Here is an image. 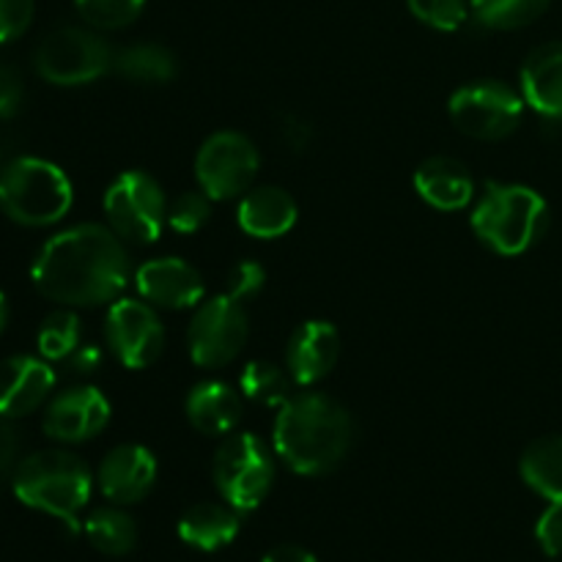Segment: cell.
<instances>
[{
	"label": "cell",
	"instance_id": "5bb4252c",
	"mask_svg": "<svg viewBox=\"0 0 562 562\" xmlns=\"http://www.w3.org/2000/svg\"><path fill=\"white\" fill-rule=\"evenodd\" d=\"M157 481V459L143 445H119L99 464V492L115 505L140 503Z\"/></svg>",
	"mask_w": 562,
	"mask_h": 562
},
{
	"label": "cell",
	"instance_id": "30bf717a",
	"mask_svg": "<svg viewBox=\"0 0 562 562\" xmlns=\"http://www.w3.org/2000/svg\"><path fill=\"white\" fill-rule=\"evenodd\" d=\"M247 333H250V322H247L245 305L236 296L220 294L201 302L187 333L192 362L203 368L228 366L245 349Z\"/></svg>",
	"mask_w": 562,
	"mask_h": 562
},
{
	"label": "cell",
	"instance_id": "f1b7e54d",
	"mask_svg": "<svg viewBox=\"0 0 562 562\" xmlns=\"http://www.w3.org/2000/svg\"><path fill=\"white\" fill-rule=\"evenodd\" d=\"M82 20L99 31H121L140 16L146 0H75Z\"/></svg>",
	"mask_w": 562,
	"mask_h": 562
},
{
	"label": "cell",
	"instance_id": "d4e9b609",
	"mask_svg": "<svg viewBox=\"0 0 562 562\" xmlns=\"http://www.w3.org/2000/svg\"><path fill=\"white\" fill-rule=\"evenodd\" d=\"M86 538L102 554H130L137 543V525L119 508H99L86 519Z\"/></svg>",
	"mask_w": 562,
	"mask_h": 562
},
{
	"label": "cell",
	"instance_id": "cb8c5ba5",
	"mask_svg": "<svg viewBox=\"0 0 562 562\" xmlns=\"http://www.w3.org/2000/svg\"><path fill=\"white\" fill-rule=\"evenodd\" d=\"M113 69L126 80L140 82V86H162L176 77V55L162 44H132V47L115 53Z\"/></svg>",
	"mask_w": 562,
	"mask_h": 562
},
{
	"label": "cell",
	"instance_id": "7402d4cb",
	"mask_svg": "<svg viewBox=\"0 0 562 562\" xmlns=\"http://www.w3.org/2000/svg\"><path fill=\"white\" fill-rule=\"evenodd\" d=\"M239 510L220 503H198L179 519V536L187 547L217 552L239 536Z\"/></svg>",
	"mask_w": 562,
	"mask_h": 562
},
{
	"label": "cell",
	"instance_id": "8fae6325",
	"mask_svg": "<svg viewBox=\"0 0 562 562\" xmlns=\"http://www.w3.org/2000/svg\"><path fill=\"white\" fill-rule=\"evenodd\" d=\"M258 148L239 132H217L201 146L195 176L201 190L212 201H231L252 187L258 176Z\"/></svg>",
	"mask_w": 562,
	"mask_h": 562
},
{
	"label": "cell",
	"instance_id": "836d02e7",
	"mask_svg": "<svg viewBox=\"0 0 562 562\" xmlns=\"http://www.w3.org/2000/svg\"><path fill=\"white\" fill-rule=\"evenodd\" d=\"M536 538L538 547L543 549V554L549 558H560L562 554V505L552 503L541 514L536 525Z\"/></svg>",
	"mask_w": 562,
	"mask_h": 562
},
{
	"label": "cell",
	"instance_id": "1f68e13d",
	"mask_svg": "<svg viewBox=\"0 0 562 562\" xmlns=\"http://www.w3.org/2000/svg\"><path fill=\"white\" fill-rule=\"evenodd\" d=\"M33 20V0H0V44L14 42Z\"/></svg>",
	"mask_w": 562,
	"mask_h": 562
},
{
	"label": "cell",
	"instance_id": "4fadbf2b",
	"mask_svg": "<svg viewBox=\"0 0 562 562\" xmlns=\"http://www.w3.org/2000/svg\"><path fill=\"white\" fill-rule=\"evenodd\" d=\"M110 420V404L97 387H71L55 395L44 412V434L58 442H86Z\"/></svg>",
	"mask_w": 562,
	"mask_h": 562
},
{
	"label": "cell",
	"instance_id": "e575fe53",
	"mask_svg": "<svg viewBox=\"0 0 562 562\" xmlns=\"http://www.w3.org/2000/svg\"><path fill=\"white\" fill-rule=\"evenodd\" d=\"M22 104V77L11 66H0V119H11Z\"/></svg>",
	"mask_w": 562,
	"mask_h": 562
},
{
	"label": "cell",
	"instance_id": "d590c367",
	"mask_svg": "<svg viewBox=\"0 0 562 562\" xmlns=\"http://www.w3.org/2000/svg\"><path fill=\"white\" fill-rule=\"evenodd\" d=\"M16 453H20V434L9 417H0V475L14 467Z\"/></svg>",
	"mask_w": 562,
	"mask_h": 562
},
{
	"label": "cell",
	"instance_id": "603a6c76",
	"mask_svg": "<svg viewBox=\"0 0 562 562\" xmlns=\"http://www.w3.org/2000/svg\"><path fill=\"white\" fill-rule=\"evenodd\" d=\"M519 472L532 492L562 505V437L536 439L521 456Z\"/></svg>",
	"mask_w": 562,
	"mask_h": 562
},
{
	"label": "cell",
	"instance_id": "9c48e42d",
	"mask_svg": "<svg viewBox=\"0 0 562 562\" xmlns=\"http://www.w3.org/2000/svg\"><path fill=\"white\" fill-rule=\"evenodd\" d=\"M448 113L456 130L467 137L503 140L521 124L525 97L499 80H475L450 97Z\"/></svg>",
	"mask_w": 562,
	"mask_h": 562
},
{
	"label": "cell",
	"instance_id": "484cf974",
	"mask_svg": "<svg viewBox=\"0 0 562 562\" xmlns=\"http://www.w3.org/2000/svg\"><path fill=\"white\" fill-rule=\"evenodd\" d=\"M552 0H470V11L483 27L516 31L536 22Z\"/></svg>",
	"mask_w": 562,
	"mask_h": 562
},
{
	"label": "cell",
	"instance_id": "ba28073f",
	"mask_svg": "<svg viewBox=\"0 0 562 562\" xmlns=\"http://www.w3.org/2000/svg\"><path fill=\"white\" fill-rule=\"evenodd\" d=\"M104 214L121 239L151 245L168 223V201L157 179L143 170H126L104 192Z\"/></svg>",
	"mask_w": 562,
	"mask_h": 562
},
{
	"label": "cell",
	"instance_id": "83f0119b",
	"mask_svg": "<svg viewBox=\"0 0 562 562\" xmlns=\"http://www.w3.org/2000/svg\"><path fill=\"white\" fill-rule=\"evenodd\" d=\"M80 346V318L71 311H55L38 329V351L47 360H69Z\"/></svg>",
	"mask_w": 562,
	"mask_h": 562
},
{
	"label": "cell",
	"instance_id": "ffe728a7",
	"mask_svg": "<svg viewBox=\"0 0 562 562\" xmlns=\"http://www.w3.org/2000/svg\"><path fill=\"white\" fill-rule=\"evenodd\" d=\"M296 223V201L283 187H252L239 203V225L256 239H278Z\"/></svg>",
	"mask_w": 562,
	"mask_h": 562
},
{
	"label": "cell",
	"instance_id": "5b68a950",
	"mask_svg": "<svg viewBox=\"0 0 562 562\" xmlns=\"http://www.w3.org/2000/svg\"><path fill=\"white\" fill-rule=\"evenodd\" d=\"M71 181L47 159L20 157L0 173V209L27 228L58 223L71 209Z\"/></svg>",
	"mask_w": 562,
	"mask_h": 562
},
{
	"label": "cell",
	"instance_id": "d6986e66",
	"mask_svg": "<svg viewBox=\"0 0 562 562\" xmlns=\"http://www.w3.org/2000/svg\"><path fill=\"white\" fill-rule=\"evenodd\" d=\"M415 187L423 201L442 212H459L475 198V179L453 157H431L415 170Z\"/></svg>",
	"mask_w": 562,
	"mask_h": 562
},
{
	"label": "cell",
	"instance_id": "52a82bcc",
	"mask_svg": "<svg viewBox=\"0 0 562 562\" xmlns=\"http://www.w3.org/2000/svg\"><path fill=\"white\" fill-rule=\"evenodd\" d=\"M113 64V47L86 27H58L36 47V71L53 86H88Z\"/></svg>",
	"mask_w": 562,
	"mask_h": 562
},
{
	"label": "cell",
	"instance_id": "f35d334b",
	"mask_svg": "<svg viewBox=\"0 0 562 562\" xmlns=\"http://www.w3.org/2000/svg\"><path fill=\"white\" fill-rule=\"evenodd\" d=\"M5 322H9V305H5V296L0 294V333L5 329Z\"/></svg>",
	"mask_w": 562,
	"mask_h": 562
},
{
	"label": "cell",
	"instance_id": "f546056e",
	"mask_svg": "<svg viewBox=\"0 0 562 562\" xmlns=\"http://www.w3.org/2000/svg\"><path fill=\"white\" fill-rule=\"evenodd\" d=\"M412 14L437 31H459L470 16V0H406Z\"/></svg>",
	"mask_w": 562,
	"mask_h": 562
},
{
	"label": "cell",
	"instance_id": "7a4b0ae2",
	"mask_svg": "<svg viewBox=\"0 0 562 562\" xmlns=\"http://www.w3.org/2000/svg\"><path fill=\"white\" fill-rule=\"evenodd\" d=\"M272 439L278 456L296 475H324L349 453L355 423L329 395L300 393L280 406Z\"/></svg>",
	"mask_w": 562,
	"mask_h": 562
},
{
	"label": "cell",
	"instance_id": "3957f363",
	"mask_svg": "<svg viewBox=\"0 0 562 562\" xmlns=\"http://www.w3.org/2000/svg\"><path fill=\"white\" fill-rule=\"evenodd\" d=\"M93 477L82 459L66 450H42L14 470V494L27 508L55 516L71 532L80 530V510L91 499Z\"/></svg>",
	"mask_w": 562,
	"mask_h": 562
},
{
	"label": "cell",
	"instance_id": "4dcf8cb0",
	"mask_svg": "<svg viewBox=\"0 0 562 562\" xmlns=\"http://www.w3.org/2000/svg\"><path fill=\"white\" fill-rule=\"evenodd\" d=\"M212 214V198L206 192H181L168 206V225L179 234H195L209 223Z\"/></svg>",
	"mask_w": 562,
	"mask_h": 562
},
{
	"label": "cell",
	"instance_id": "e0dca14e",
	"mask_svg": "<svg viewBox=\"0 0 562 562\" xmlns=\"http://www.w3.org/2000/svg\"><path fill=\"white\" fill-rule=\"evenodd\" d=\"M340 335L329 322H305L294 329L285 351V368L294 384H316L335 368Z\"/></svg>",
	"mask_w": 562,
	"mask_h": 562
},
{
	"label": "cell",
	"instance_id": "9a60e30c",
	"mask_svg": "<svg viewBox=\"0 0 562 562\" xmlns=\"http://www.w3.org/2000/svg\"><path fill=\"white\" fill-rule=\"evenodd\" d=\"M135 283L143 300L168 311L195 307L203 300L201 272L181 258H154L143 263L135 274Z\"/></svg>",
	"mask_w": 562,
	"mask_h": 562
},
{
	"label": "cell",
	"instance_id": "74e56055",
	"mask_svg": "<svg viewBox=\"0 0 562 562\" xmlns=\"http://www.w3.org/2000/svg\"><path fill=\"white\" fill-rule=\"evenodd\" d=\"M261 562H318L316 554L307 552V549L294 547V543H283V547L269 549L267 558Z\"/></svg>",
	"mask_w": 562,
	"mask_h": 562
},
{
	"label": "cell",
	"instance_id": "4316f807",
	"mask_svg": "<svg viewBox=\"0 0 562 562\" xmlns=\"http://www.w3.org/2000/svg\"><path fill=\"white\" fill-rule=\"evenodd\" d=\"M239 390L241 395H247L256 404L283 406L291 398V376H285L283 368L274 366V362L256 360L250 366H245V371H241Z\"/></svg>",
	"mask_w": 562,
	"mask_h": 562
},
{
	"label": "cell",
	"instance_id": "2e32d148",
	"mask_svg": "<svg viewBox=\"0 0 562 562\" xmlns=\"http://www.w3.org/2000/svg\"><path fill=\"white\" fill-rule=\"evenodd\" d=\"M55 387V373L36 357H9L0 362V417H25L47 401Z\"/></svg>",
	"mask_w": 562,
	"mask_h": 562
},
{
	"label": "cell",
	"instance_id": "277c9868",
	"mask_svg": "<svg viewBox=\"0 0 562 562\" xmlns=\"http://www.w3.org/2000/svg\"><path fill=\"white\" fill-rule=\"evenodd\" d=\"M472 231L488 250L521 256L549 228V206L525 184H488L472 209Z\"/></svg>",
	"mask_w": 562,
	"mask_h": 562
},
{
	"label": "cell",
	"instance_id": "44dd1931",
	"mask_svg": "<svg viewBox=\"0 0 562 562\" xmlns=\"http://www.w3.org/2000/svg\"><path fill=\"white\" fill-rule=\"evenodd\" d=\"M187 420L206 437H225L241 417V395L225 382H201L187 395Z\"/></svg>",
	"mask_w": 562,
	"mask_h": 562
},
{
	"label": "cell",
	"instance_id": "ac0fdd59",
	"mask_svg": "<svg viewBox=\"0 0 562 562\" xmlns=\"http://www.w3.org/2000/svg\"><path fill=\"white\" fill-rule=\"evenodd\" d=\"M525 102L543 119H562V42H549L532 49L521 66Z\"/></svg>",
	"mask_w": 562,
	"mask_h": 562
},
{
	"label": "cell",
	"instance_id": "8d00e7d4",
	"mask_svg": "<svg viewBox=\"0 0 562 562\" xmlns=\"http://www.w3.org/2000/svg\"><path fill=\"white\" fill-rule=\"evenodd\" d=\"M102 362V351L97 346H77L75 355L69 357L71 373H93Z\"/></svg>",
	"mask_w": 562,
	"mask_h": 562
},
{
	"label": "cell",
	"instance_id": "8992f818",
	"mask_svg": "<svg viewBox=\"0 0 562 562\" xmlns=\"http://www.w3.org/2000/svg\"><path fill=\"white\" fill-rule=\"evenodd\" d=\"M214 483L239 514L258 508L274 483V461L256 434H231L214 456Z\"/></svg>",
	"mask_w": 562,
	"mask_h": 562
},
{
	"label": "cell",
	"instance_id": "6da1fadb",
	"mask_svg": "<svg viewBox=\"0 0 562 562\" xmlns=\"http://www.w3.org/2000/svg\"><path fill=\"white\" fill-rule=\"evenodd\" d=\"M31 278L47 300L93 307L119 300L130 280V261L113 228L86 223L55 234L38 250Z\"/></svg>",
	"mask_w": 562,
	"mask_h": 562
},
{
	"label": "cell",
	"instance_id": "d6a6232c",
	"mask_svg": "<svg viewBox=\"0 0 562 562\" xmlns=\"http://www.w3.org/2000/svg\"><path fill=\"white\" fill-rule=\"evenodd\" d=\"M263 280H267V272H263L261 263L239 261L234 269H231L228 291H225V294L236 296L239 302L252 300V296L263 289Z\"/></svg>",
	"mask_w": 562,
	"mask_h": 562
},
{
	"label": "cell",
	"instance_id": "7c38bea8",
	"mask_svg": "<svg viewBox=\"0 0 562 562\" xmlns=\"http://www.w3.org/2000/svg\"><path fill=\"white\" fill-rule=\"evenodd\" d=\"M108 346L124 368L140 371L157 362L165 349V327L148 302L119 296L104 324Z\"/></svg>",
	"mask_w": 562,
	"mask_h": 562
}]
</instances>
